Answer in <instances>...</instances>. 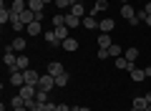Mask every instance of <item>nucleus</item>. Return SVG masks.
Listing matches in <instances>:
<instances>
[{"instance_id":"1","label":"nucleus","mask_w":151,"mask_h":111,"mask_svg":"<svg viewBox=\"0 0 151 111\" xmlns=\"http://www.w3.org/2000/svg\"><path fill=\"white\" fill-rule=\"evenodd\" d=\"M53 86H55V76H50V73L40 76V81H38V89L40 91H50Z\"/></svg>"},{"instance_id":"2","label":"nucleus","mask_w":151,"mask_h":111,"mask_svg":"<svg viewBox=\"0 0 151 111\" xmlns=\"http://www.w3.org/2000/svg\"><path fill=\"white\" fill-rule=\"evenodd\" d=\"M23 76H25V83H28V86H38V81H40V73H38V71H33V68L23 71Z\"/></svg>"},{"instance_id":"3","label":"nucleus","mask_w":151,"mask_h":111,"mask_svg":"<svg viewBox=\"0 0 151 111\" xmlns=\"http://www.w3.org/2000/svg\"><path fill=\"white\" fill-rule=\"evenodd\" d=\"M113 28H116V20H113V18H103V20L98 23V30L101 33H111Z\"/></svg>"},{"instance_id":"4","label":"nucleus","mask_w":151,"mask_h":111,"mask_svg":"<svg viewBox=\"0 0 151 111\" xmlns=\"http://www.w3.org/2000/svg\"><path fill=\"white\" fill-rule=\"evenodd\" d=\"M10 46H13V51H15V53H23V51H25V46H28V41H25L23 36H15Z\"/></svg>"},{"instance_id":"5","label":"nucleus","mask_w":151,"mask_h":111,"mask_svg":"<svg viewBox=\"0 0 151 111\" xmlns=\"http://www.w3.org/2000/svg\"><path fill=\"white\" fill-rule=\"evenodd\" d=\"M25 33H28V36H43V23H40V20L30 23V25L25 28Z\"/></svg>"},{"instance_id":"6","label":"nucleus","mask_w":151,"mask_h":111,"mask_svg":"<svg viewBox=\"0 0 151 111\" xmlns=\"http://www.w3.org/2000/svg\"><path fill=\"white\" fill-rule=\"evenodd\" d=\"M98 23H101V20H98L96 15H86V18L81 20V25H83V28H88V30H93V28H98Z\"/></svg>"},{"instance_id":"7","label":"nucleus","mask_w":151,"mask_h":111,"mask_svg":"<svg viewBox=\"0 0 151 111\" xmlns=\"http://www.w3.org/2000/svg\"><path fill=\"white\" fill-rule=\"evenodd\" d=\"M28 8L33 13H45V0H28Z\"/></svg>"},{"instance_id":"8","label":"nucleus","mask_w":151,"mask_h":111,"mask_svg":"<svg viewBox=\"0 0 151 111\" xmlns=\"http://www.w3.org/2000/svg\"><path fill=\"white\" fill-rule=\"evenodd\" d=\"M103 10H108V0H96V5L91 8L88 15H98V13H103Z\"/></svg>"},{"instance_id":"9","label":"nucleus","mask_w":151,"mask_h":111,"mask_svg":"<svg viewBox=\"0 0 151 111\" xmlns=\"http://www.w3.org/2000/svg\"><path fill=\"white\" fill-rule=\"evenodd\" d=\"M60 46H63V51H68V53H73V51H78V41H76L73 36H70V38H65V41L60 43Z\"/></svg>"},{"instance_id":"10","label":"nucleus","mask_w":151,"mask_h":111,"mask_svg":"<svg viewBox=\"0 0 151 111\" xmlns=\"http://www.w3.org/2000/svg\"><path fill=\"white\" fill-rule=\"evenodd\" d=\"M10 83H13V86H23V83H25L23 71H10Z\"/></svg>"},{"instance_id":"11","label":"nucleus","mask_w":151,"mask_h":111,"mask_svg":"<svg viewBox=\"0 0 151 111\" xmlns=\"http://www.w3.org/2000/svg\"><path fill=\"white\" fill-rule=\"evenodd\" d=\"M43 36H45V43H48V46H53V48L63 43V41H58V36H55V30H45Z\"/></svg>"},{"instance_id":"12","label":"nucleus","mask_w":151,"mask_h":111,"mask_svg":"<svg viewBox=\"0 0 151 111\" xmlns=\"http://www.w3.org/2000/svg\"><path fill=\"white\" fill-rule=\"evenodd\" d=\"M81 20H83V18L73 15V13H65V25H68V28H78V25H81Z\"/></svg>"},{"instance_id":"13","label":"nucleus","mask_w":151,"mask_h":111,"mask_svg":"<svg viewBox=\"0 0 151 111\" xmlns=\"http://www.w3.org/2000/svg\"><path fill=\"white\" fill-rule=\"evenodd\" d=\"M53 30H55V36H58V41L70 38V28H68V25H58V28H53Z\"/></svg>"},{"instance_id":"14","label":"nucleus","mask_w":151,"mask_h":111,"mask_svg":"<svg viewBox=\"0 0 151 111\" xmlns=\"http://www.w3.org/2000/svg\"><path fill=\"white\" fill-rule=\"evenodd\" d=\"M48 73H50V76H63V73H65V68L58 63V61H53V63L48 66Z\"/></svg>"},{"instance_id":"15","label":"nucleus","mask_w":151,"mask_h":111,"mask_svg":"<svg viewBox=\"0 0 151 111\" xmlns=\"http://www.w3.org/2000/svg\"><path fill=\"white\" fill-rule=\"evenodd\" d=\"M121 15H124V20H131V18L136 15V10L131 8V3H126V5H121Z\"/></svg>"},{"instance_id":"16","label":"nucleus","mask_w":151,"mask_h":111,"mask_svg":"<svg viewBox=\"0 0 151 111\" xmlns=\"http://www.w3.org/2000/svg\"><path fill=\"white\" fill-rule=\"evenodd\" d=\"M10 28H13V30H23V28H25V23L20 20V15H18V13H13V18H10Z\"/></svg>"},{"instance_id":"17","label":"nucleus","mask_w":151,"mask_h":111,"mask_svg":"<svg viewBox=\"0 0 151 111\" xmlns=\"http://www.w3.org/2000/svg\"><path fill=\"white\" fill-rule=\"evenodd\" d=\"M10 18H13V10L10 8H0V23H3V25H5V23H10Z\"/></svg>"},{"instance_id":"18","label":"nucleus","mask_w":151,"mask_h":111,"mask_svg":"<svg viewBox=\"0 0 151 111\" xmlns=\"http://www.w3.org/2000/svg\"><path fill=\"white\" fill-rule=\"evenodd\" d=\"M10 10L13 13H23V10H28V3H25V0H13Z\"/></svg>"},{"instance_id":"19","label":"nucleus","mask_w":151,"mask_h":111,"mask_svg":"<svg viewBox=\"0 0 151 111\" xmlns=\"http://www.w3.org/2000/svg\"><path fill=\"white\" fill-rule=\"evenodd\" d=\"M15 68H18V71H28V68H30V61H28V56H18Z\"/></svg>"},{"instance_id":"20","label":"nucleus","mask_w":151,"mask_h":111,"mask_svg":"<svg viewBox=\"0 0 151 111\" xmlns=\"http://www.w3.org/2000/svg\"><path fill=\"white\" fill-rule=\"evenodd\" d=\"M146 106H149L146 96H136V99H134V109H139V111H146Z\"/></svg>"},{"instance_id":"21","label":"nucleus","mask_w":151,"mask_h":111,"mask_svg":"<svg viewBox=\"0 0 151 111\" xmlns=\"http://www.w3.org/2000/svg\"><path fill=\"white\" fill-rule=\"evenodd\" d=\"M113 43H111V36L108 33H103V36H98V48H111Z\"/></svg>"},{"instance_id":"22","label":"nucleus","mask_w":151,"mask_h":111,"mask_svg":"<svg viewBox=\"0 0 151 111\" xmlns=\"http://www.w3.org/2000/svg\"><path fill=\"white\" fill-rule=\"evenodd\" d=\"M68 13H73V15H78V18H81L83 13H86V8H83L81 3H73V5H70V10H68Z\"/></svg>"},{"instance_id":"23","label":"nucleus","mask_w":151,"mask_h":111,"mask_svg":"<svg viewBox=\"0 0 151 111\" xmlns=\"http://www.w3.org/2000/svg\"><path fill=\"white\" fill-rule=\"evenodd\" d=\"M126 61H131V63H134L136 58H139V48H129V51H126V56H124Z\"/></svg>"},{"instance_id":"24","label":"nucleus","mask_w":151,"mask_h":111,"mask_svg":"<svg viewBox=\"0 0 151 111\" xmlns=\"http://www.w3.org/2000/svg\"><path fill=\"white\" fill-rule=\"evenodd\" d=\"M55 86H58V89H65V86H68V73L55 76Z\"/></svg>"},{"instance_id":"25","label":"nucleus","mask_w":151,"mask_h":111,"mask_svg":"<svg viewBox=\"0 0 151 111\" xmlns=\"http://www.w3.org/2000/svg\"><path fill=\"white\" fill-rule=\"evenodd\" d=\"M131 78H134L136 83H139V81H144V78H146V73H144L141 68H134V71H131Z\"/></svg>"},{"instance_id":"26","label":"nucleus","mask_w":151,"mask_h":111,"mask_svg":"<svg viewBox=\"0 0 151 111\" xmlns=\"http://www.w3.org/2000/svg\"><path fill=\"white\" fill-rule=\"evenodd\" d=\"M10 106H13V109H18V106H25V99H23L20 94L13 96V99H10Z\"/></svg>"},{"instance_id":"27","label":"nucleus","mask_w":151,"mask_h":111,"mask_svg":"<svg viewBox=\"0 0 151 111\" xmlns=\"http://www.w3.org/2000/svg\"><path fill=\"white\" fill-rule=\"evenodd\" d=\"M35 101H38V104H45V101H48V91H40V89H38Z\"/></svg>"},{"instance_id":"28","label":"nucleus","mask_w":151,"mask_h":111,"mask_svg":"<svg viewBox=\"0 0 151 111\" xmlns=\"http://www.w3.org/2000/svg\"><path fill=\"white\" fill-rule=\"evenodd\" d=\"M55 5H58L60 10H70V5H73V3H70V0H55Z\"/></svg>"},{"instance_id":"29","label":"nucleus","mask_w":151,"mask_h":111,"mask_svg":"<svg viewBox=\"0 0 151 111\" xmlns=\"http://www.w3.org/2000/svg\"><path fill=\"white\" fill-rule=\"evenodd\" d=\"M108 56H113V58H119V56H121V46H116V43H113V46L108 48Z\"/></svg>"},{"instance_id":"30","label":"nucleus","mask_w":151,"mask_h":111,"mask_svg":"<svg viewBox=\"0 0 151 111\" xmlns=\"http://www.w3.org/2000/svg\"><path fill=\"white\" fill-rule=\"evenodd\" d=\"M53 25H65V15H53Z\"/></svg>"},{"instance_id":"31","label":"nucleus","mask_w":151,"mask_h":111,"mask_svg":"<svg viewBox=\"0 0 151 111\" xmlns=\"http://www.w3.org/2000/svg\"><path fill=\"white\" fill-rule=\"evenodd\" d=\"M96 56H98L101 61H106V58H108V48H98V53H96Z\"/></svg>"},{"instance_id":"32","label":"nucleus","mask_w":151,"mask_h":111,"mask_svg":"<svg viewBox=\"0 0 151 111\" xmlns=\"http://www.w3.org/2000/svg\"><path fill=\"white\" fill-rule=\"evenodd\" d=\"M45 111H58V104H53V101H45Z\"/></svg>"},{"instance_id":"33","label":"nucleus","mask_w":151,"mask_h":111,"mask_svg":"<svg viewBox=\"0 0 151 111\" xmlns=\"http://www.w3.org/2000/svg\"><path fill=\"white\" fill-rule=\"evenodd\" d=\"M126 23H129V25H139V23H141V18H139V15H134L131 20H126Z\"/></svg>"},{"instance_id":"34","label":"nucleus","mask_w":151,"mask_h":111,"mask_svg":"<svg viewBox=\"0 0 151 111\" xmlns=\"http://www.w3.org/2000/svg\"><path fill=\"white\" fill-rule=\"evenodd\" d=\"M58 111H70V106H65V104H58Z\"/></svg>"},{"instance_id":"35","label":"nucleus","mask_w":151,"mask_h":111,"mask_svg":"<svg viewBox=\"0 0 151 111\" xmlns=\"http://www.w3.org/2000/svg\"><path fill=\"white\" fill-rule=\"evenodd\" d=\"M144 10H146V15H151V3H146V5H144Z\"/></svg>"},{"instance_id":"36","label":"nucleus","mask_w":151,"mask_h":111,"mask_svg":"<svg viewBox=\"0 0 151 111\" xmlns=\"http://www.w3.org/2000/svg\"><path fill=\"white\" fill-rule=\"evenodd\" d=\"M144 73H146V78H149V76H151V66H146V68H144Z\"/></svg>"},{"instance_id":"37","label":"nucleus","mask_w":151,"mask_h":111,"mask_svg":"<svg viewBox=\"0 0 151 111\" xmlns=\"http://www.w3.org/2000/svg\"><path fill=\"white\" fill-rule=\"evenodd\" d=\"M13 111H30L28 106H18V109H13Z\"/></svg>"},{"instance_id":"38","label":"nucleus","mask_w":151,"mask_h":111,"mask_svg":"<svg viewBox=\"0 0 151 111\" xmlns=\"http://www.w3.org/2000/svg\"><path fill=\"white\" fill-rule=\"evenodd\" d=\"M144 23H146V25L151 28V15H146V20H144Z\"/></svg>"},{"instance_id":"39","label":"nucleus","mask_w":151,"mask_h":111,"mask_svg":"<svg viewBox=\"0 0 151 111\" xmlns=\"http://www.w3.org/2000/svg\"><path fill=\"white\" fill-rule=\"evenodd\" d=\"M78 111H91V109H88V106H78Z\"/></svg>"},{"instance_id":"40","label":"nucleus","mask_w":151,"mask_h":111,"mask_svg":"<svg viewBox=\"0 0 151 111\" xmlns=\"http://www.w3.org/2000/svg\"><path fill=\"white\" fill-rule=\"evenodd\" d=\"M146 101H149V104H151V94H146Z\"/></svg>"},{"instance_id":"41","label":"nucleus","mask_w":151,"mask_h":111,"mask_svg":"<svg viewBox=\"0 0 151 111\" xmlns=\"http://www.w3.org/2000/svg\"><path fill=\"white\" fill-rule=\"evenodd\" d=\"M129 111H139V109H134V106H131V109H129Z\"/></svg>"},{"instance_id":"42","label":"nucleus","mask_w":151,"mask_h":111,"mask_svg":"<svg viewBox=\"0 0 151 111\" xmlns=\"http://www.w3.org/2000/svg\"><path fill=\"white\" fill-rule=\"evenodd\" d=\"M70 3H81V0H70Z\"/></svg>"},{"instance_id":"43","label":"nucleus","mask_w":151,"mask_h":111,"mask_svg":"<svg viewBox=\"0 0 151 111\" xmlns=\"http://www.w3.org/2000/svg\"><path fill=\"white\" fill-rule=\"evenodd\" d=\"M121 3H124V5H126V3H129V0H121Z\"/></svg>"}]
</instances>
